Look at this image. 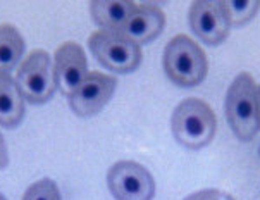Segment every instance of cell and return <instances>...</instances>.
Wrapping results in <instances>:
<instances>
[{
  "label": "cell",
  "instance_id": "obj_9",
  "mask_svg": "<svg viewBox=\"0 0 260 200\" xmlns=\"http://www.w3.org/2000/svg\"><path fill=\"white\" fill-rule=\"evenodd\" d=\"M55 78L57 87L64 95H71L81 87L88 76L86 54L76 42H66L55 50Z\"/></svg>",
  "mask_w": 260,
  "mask_h": 200
},
{
  "label": "cell",
  "instance_id": "obj_16",
  "mask_svg": "<svg viewBox=\"0 0 260 200\" xmlns=\"http://www.w3.org/2000/svg\"><path fill=\"white\" fill-rule=\"evenodd\" d=\"M184 200H235V198L224 192H219V190H200L197 193L188 195Z\"/></svg>",
  "mask_w": 260,
  "mask_h": 200
},
{
  "label": "cell",
  "instance_id": "obj_4",
  "mask_svg": "<svg viewBox=\"0 0 260 200\" xmlns=\"http://www.w3.org/2000/svg\"><path fill=\"white\" fill-rule=\"evenodd\" d=\"M16 87L29 104H47L57 90L55 68L48 52L33 50L21 62L16 74Z\"/></svg>",
  "mask_w": 260,
  "mask_h": 200
},
{
  "label": "cell",
  "instance_id": "obj_19",
  "mask_svg": "<svg viewBox=\"0 0 260 200\" xmlns=\"http://www.w3.org/2000/svg\"><path fill=\"white\" fill-rule=\"evenodd\" d=\"M0 200H6V197H4V195H2V193H0Z\"/></svg>",
  "mask_w": 260,
  "mask_h": 200
},
{
  "label": "cell",
  "instance_id": "obj_6",
  "mask_svg": "<svg viewBox=\"0 0 260 200\" xmlns=\"http://www.w3.org/2000/svg\"><path fill=\"white\" fill-rule=\"evenodd\" d=\"M107 185L116 200H152L155 180L152 173L135 161H119L107 173Z\"/></svg>",
  "mask_w": 260,
  "mask_h": 200
},
{
  "label": "cell",
  "instance_id": "obj_14",
  "mask_svg": "<svg viewBox=\"0 0 260 200\" xmlns=\"http://www.w3.org/2000/svg\"><path fill=\"white\" fill-rule=\"evenodd\" d=\"M221 6L231 26H243L257 16L260 2L257 0H222Z\"/></svg>",
  "mask_w": 260,
  "mask_h": 200
},
{
  "label": "cell",
  "instance_id": "obj_2",
  "mask_svg": "<svg viewBox=\"0 0 260 200\" xmlns=\"http://www.w3.org/2000/svg\"><path fill=\"white\" fill-rule=\"evenodd\" d=\"M226 119L241 141H250L260 130L257 110V85L250 73H240L233 79L224 102Z\"/></svg>",
  "mask_w": 260,
  "mask_h": 200
},
{
  "label": "cell",
  "instance_id": "obj_13",
  "mask_svg": "<svg viewBox=\"0 0 260 200\" xmlns=\"http://www.w3.org/2000/svg\"><path fill=\"white\" fill-rule=\"evenodd\" d=\"M24 38L12 24H0V71L11 73L24 55Z\"/></svg>",
  "mask_w": 260,
  "mask_h": 200
},
{
  "label": "cell",
  "instance_id": "obj_1",
  "mask_svg": "<svg viewBox=\"0 0 260 200\" xmlns=\"http://www.w3.org/2000/svg\"><path fill=\"white\" fill-rule=\"evenodd\" d=\"M174 138L186 149H204L214 140L217 119L207 102L189 97L179 102L171 118Z\"/></svg>",
  "mask_w": 260,
  "mask_h": 200
},
{
  "label": "cell",
  "instance_id": "obj_12",
  "mask_svg": "<svg viewBox=\"0 0 260 200\" xmlns=\"http://www.w3.org/2000/svg\"><path fill=\"white\" fill-rule=\"evenodd\" d=\"M24 118V99L11 73L0 71V126L16 128Z\"/></svg>",
  "mask_w": 260,
  "mask_h": 200
},
{
  "label": "cell",
  "instance_id": "obj_11",
  "mask_svg": "<svg viewBox=\"0 0 260 200\" xmlns=\"http://www.w3.org/2000/svg\"><path fill=\"white\" fill-rule=\"evenodd\" d=\"M138 4L127 2V0H119V2H111V0H95L90 4V14L95 24L105 31H116L121 33L129 17L133 16Z\"/></svg>",
  "mask_w": 260,
  "mask_h": 200
},
{
  "label": "cell",
  "instance_id": "obj_18",
  "mask_svg": "<svg viewBox=\"0 0 260 200\" xmlns=\"http://www.w3.org/2000/svg\"><path fill=\"white\" fill-rule=\"evenodd\" d=\"M257 110H258V121H260V85L257 87Z\"/></svg>",
  "mask_w": 260,
  "mask_h": 200
},
{
  "label": "cell",
  "instance_id": "obj_10",
  "mask_svg": "<svg viewBox=\"0 0 260 200\" xmlns=\"http://www.w3.org/2000/svg\"><path fill=\"white\" fill-rule=\"evenodd\" d=\"M166 28V16L153 4H138L133 16L122 28L121 35L136 45H147L153 42Z\"/></svg>",
  "mask_w": 260,
  "mask_h": 200
},
{
  "label": "cell",
  "instance_id": "obj_17",
  "mask_svg": "<svg viewBox=\"0 0 260 200\" xmlns=\"http://www.w3.org/2000/svg\"><path fill=\"white\" fill-rule=\"evenodd\" d=\"M9 164V154H7V145L4 140L2 133H0V169H6Z\"/></svg>",
  "mask_w": 260,
  "mask_h": 200
},
{
  "label": "cell",
  "instance_id": "obj_3",
  "mask_svg": "<svg viewBox=\"0 0 260 200\" xmlns=\"http://www.w3.org/2000/svg\"><path fill=\"white\" fill-rule=\"evenodd\" d=\"M164 69L173 83L183 88L200 85L207 76L209 62L205 52L186 35H178L166 45Z\"/></svg>",
  "mask_w": 260,
  "mask_h": 200
},
{
  "label": "cell",
  "instance_id": "obj_7",
  "mask_svg": "<svg viewBox=\"0 0 260 200\" xmlns=\"http://www.w3.org/2000/svg\"><path fill=\"white\" fill-rule=\"evenodd\" d=\"M116 87L117 79L111 74L91 71L81 83V87L68 97L69 107L79 118L95 116L109 104V100L116 92Z\"/></svg>",
  "mask_w": 260,
  "mask_h": 200
},
{
  "label": "cell",
  "instance_id": "obj_8",
  "mask_svg": "<svg viewBox=\"0 0 260 200\" xmlns=\"http://www.w3.org/2000/svg\"><path fill=\"white\" fill-rule=\"evenodd\" d=\"M189 26L193 33L207 45H221L228 38L231 24L224 12L221 2L197 0L189 7Z\"/></svg>",
  "mask_w": 260,
  "mask_h": 200
},
{
  "label": "cell",
  "instance_id": "obj_15",
  "mask_svg": "<svg viewBox=\"0 0 260 200\" xmlns=\"http://www.w3.org/2000/svg\"><path fill=\"white\" fill-rule=\"evenodd\" d=\"M23 200H62V198H60V192L57 188L55 181L43 178V180L33 183L26 190Z\"/></svg>",
  "mask_w": 260,
  "mask_h": 200
},
{
  "label": "cell",
  "instance_id": "obj_5",
  "mask_svg": "<svg viewBox=\"0 0 260 200\" xmlns=\"http://www.w3.org/2000/svg\"><path fill=\"white\" fill-rule=\"evenodd\" d=\"M88 45L104 68L117 74L133 73L142 64V47L116 31H95L88 40Z\"/></svg>",
  "mask_w": 260,
  "mask_h": 200
}]
</instances>
